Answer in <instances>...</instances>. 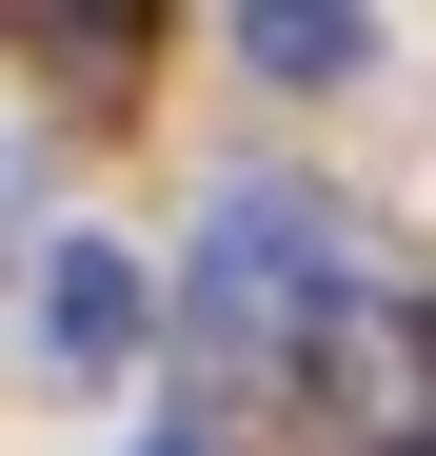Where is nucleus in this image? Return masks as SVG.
<instances>
[{"mask_svg": "<svg viewBox=\"0 0 436 456\" xmlns=\"http://www.w3.org/2000/svg\"><path fill=\"white\" fill-rule=\"evenodd\" d=\"M357 239H337V199L298 179H218V218L179 239V357L198 377H337L357 338Z\"/></svg>", "mask_w": 436, "mask_h": 456, "instance_id": "obj_1", "label": "nucleus"}, {"mask_svg": "<svg viewBox=\"0 0 436 456\" xmlns=\"http://www.w3.org/2000/svg\"><path fill=\"white\" fill-rule=\"evenodd\" d=\"M139 338H159L139 239H40V377H119Z\"/></svg>", "mask_w": 436, "mask_h": 456, "instance_id": "obj_2", "label": "nucleus"}, {"mask_svg": "<svg viewBox=\"0 0 436 456\" xmlns=\"http://www.w3.org/2000/svg\"><path fill=\"white\" fill-rule=\"evenodd\" d=\"M238 60H258V80H357L377 20H357V0H238Z\"/></svg>", "mask_w": 436, "mask_h": 456, "instance_id": "obj_3", "label": "nucleus"}, {"mask_svg": "<svg viewBox=\"0 0 436 456\" xmlns=\"http://www.w3.org/2000/svg\"><path fill=\"white\" fill-rule=\"evenodd\" d=\"M20 60H60V80H119V60H139V20H119V0H40V20H20Z\"/></svg>", "mask_w": 436, "mask_h": 456, "instance_id": "obj_4", "label": "nucleus"}, {"mask_svg": "<svg viewBox=\"0 0 436 456\" xmlns=\"http://www.w3.org/2000/svg\"><path fill=\"white\" fill-rule=\"evenodd\" d=\"M357 456H416V417H397V436H357Z\"/></svg>", "mask_w": 436, "mask_h": 456, "instance_id": "obj_5", "label": "nucleus"}, {"mask_svg": "<svg viewBox=\"0 0 436 456\" xmlns=\"http://www.w3.org/2000/svg\"><path fill=\"white\" fill-rule=\"evenodd\" d=\"M139 456H218V436H139Z\"/></svg>", "mask_w": 436, "mask_h": 456, "instance_id": "obj_6", "label": "nucleus"}]
</instances>
